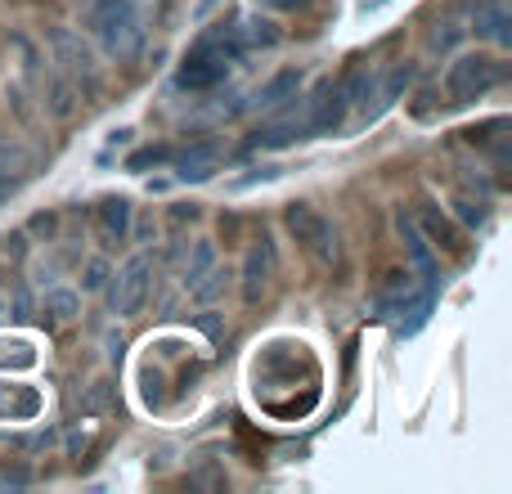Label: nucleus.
<instances>
[{"mask_svg": "<svg viewBox=\"0 0 512 494\" xmlns=\"http://www.w3.org/2000/svg\"><path fill=\"white\" fill-rule=\"evenodd\" d=\"M81 23L95 45L117 63H131L144 50V14L135 0H77Z\"/></svg>", "mask_w": 512, "mask_h": 494, "instance_id": "1", "label": "nucleus"}, {"mask_svg": "<svg viewBox=\"0 0 512 494\" xmlns=\"http://www.w3.org/2000/svg\"><path fill=\"white\" fill-rule=\"evenodd\" d=\"M243 54L239 36H234V27H216V32L198 36V45L189 50V59L180 63L176 72V86L180 90H212L221 86L225 77H230V63Z\"/></svg>", "mask_w": 512, "mask_h": 494, "instance_id": "2", "label": "nucleus"}, {"mask_svg": "<svg viewBox=\"0 0 512 494\" xmlns=\"http://www.w3.org/2000/svg\"><path fill=\"white\" fill-rule=\"evenodd\" d=\"M50 54L54 63H59V72L72 81V86L81 90V95H99V59L95 50H90V41L81 32H72V27H50Z\"/></svg>", "mask_w": 512, "mask_h": 494, "instance_id": "3", "label": "nucleus"}, {"mask_svg": "<svg viewBox=\"0 0 512 494\" xmlns=\"http://www.w3.org/2000/svg\"><path fill=\"white\" fill-rule=\"evenodd\" d=\"M499 81H504V63L495 54H459L445 72V95L450 104H472V99L490 95Z\"/></svg>", "mask_w": 512, "mask_h": 494, "instance_id": "4", "label": "nucleus"}, {"mask_svg": "<svg viewBox=\"0 0 512 494\" xmlns=\"http://www.w3.org/2000/svg\"><path fill=\"white\" fill-rule=\"evenodd\" d=\"M104 288H108V310H113L117 319L140 315L144 301H149V292H153V256L149 252H135L122 270L108 274Z\"/></svg>", "mask_w": 512, "mask_h": 494, "instance_id": "5", "label": "nucleus"}, {"mask_svg": "<svg viewBox=\"0 0 512 494\" xmlns=\"http://www.w3.org/2000/svg\"><path fill=\"white\" fill-rule=\"evenodd\" d=\"M283 221H288L292 239H297L301 247H306V252L315 256L319 265H333V261H337V230L324 221V216L315 212V207H306V203H292L288 212H283Z\"/></svg>", "mask_w": 512, "mask_h": 494, "instance_id": "6", "label": "nucleus"}, {"mask_svg": "<svg viewBox=\"0 0 512 494\" xmlns=\"http://www.w3.org/2000/svg\"><path fill=\"white\" fill-rule=\"evenodd\" d=\"M301 108H306V135L315 140V135H333V131H342V126H346V113H351L355 104L346 99L342 81H324V86H319Z\"/></svg>", "mask_w": 512, "mask_h": 494, "instance_id": "7", "label": "nucleus"}, {"mask_svg": "<svg viewBox=\"0 0 512 494\" xmlns=\"http://www.w3.org/2000/svg\"><path fill=\"white\" fill-rule=\"evenodd\" d=\"M396 234H400V243H405V252H409V265L418 270V279H423V288H432L436 292V283H441V270H436V252H432V239L423 234V225L414 221V216L400 207L396 212Z\"/></svg>", "mask_w": 512, "mask_h": 494, "instance_id": "8", "label": "nucleus"}, {"mask_svg": "<svg viewBox=\"0 0 512 494\" xmlns=\"http://www.w3.org/2000/svg\"><path fill=\"white\" fill-rule=\"evenodd\" d=\"M292 140H310L306 135V108H297V99H288V108H283L274 122L256 126L252 149H288Z\"/></svg>", "mask_w": 512, "mask_h": 494, "instance_id": "9", "label": "nucleus"}, {"mask_svg": "<svg viewBox=\"0 0 512 494\" xmlns=\"http://www.w3.org/2000/svg\"><path fill=\"white\" fill-rule=\"evenodd\" d=\"M270 279H274V243L261 239L256 247H248V256H243V270H239L243 301H248V306H256V301L270 292Z\"/></svg>", "mask_w": 512, "mask_h": 494, "instance_id": "10", "label": "nucleus"}, {"mask_svg": "<svg viewBox=\"0 0 512 494\" xmlns=\"http://www.w3.org/2000/svg\"><path fill=\"white\" fill-rule=\"evenodd\" d=\"M95 225H99V239H104L108 247L126 243L131 239V198H122V194L104 198V203L95 207Z\"/></svg>", "mask_w": 512, "mask_h": 494, "instance_id": "11", "label": "nucleus"}, {"mask_svg": "<svg viewBox=\"0 0 512 494\" xmlns=\"http://www.w3.org/2000/svg\"><path fill=\"white\" fill-rule=\"evenodd\" d=\"M477 36H486V41H495L499 50H508L512 45V9H508V0H481L477 5Z\"/></svg>", "mask_w": 512, "mask_h": 494, "instance_id": "12", "label": "nucleus"}, {"mask_svg": "<svg viewBox=\"0 0 512 494\" xmlns=\"http://www.w3.org/2000/svg\"><path fill=\"white\" fill-rule=\"evenodd\" d=\"M216 171H221V153L212 144H194V149H185L176 158V180H185V185H203Z\"/></svg>", "mask_w": 512, "mask_h": 494, "instance_id": "13", "label": "nucleus"}, {"mask_svg": "<svg viewBox=\"0 0 512 494\" xmlns=\"http://www.w3.org/2000/svg\"><path fill=\"white\" fill-rule=\"evenodd\" d=\"M301 81H306V77H301L297 68L274 72V77L252 95V108H261V113H274V108H283L288 99H297V95H301Z\"/></svg>", "mask_w": 512, "mask_h": 494, "instance_id": "14", "label": "nucleus"}, {"mask_svg": "<svg viewBox=\"0 0 512 494\" xmlns=\"http://www.w3.org/2000/svg\"><path fill=\"white\" fill-rule=\"evenodd\" d=\"M409 81H414V63H396V68L387 72V81H382V86H373V99H378V104L364 113V122H373V117L387 113V108L409 90Z\"/></svg>", "mask_w": 512, "mask_h": 494, "instance_id": "15", "label": "nucleus"}, {"mask_svg": "<svg viewBox=\"0 0 512 494\" xmlns=\"http://www.w3.org/2000/svg\"><path fill=\"white\" fill-rule=\"evenodd\" d=\"M234 36H239L243 50H274L279 45V23L274 18H261V14H248L239 18V27H234Z\"/></svg>", "mask_w": 512, "mask_h": 494, "instance_id": "16", "label": "nucleus"}, {"mask_svg": "<svg viewBox=\"0 0 512 494\" xmlns=\"http://www.w3.org/2000/svg\"><path fill=\"white\" fill-rule=\"evenodd\" d=\"M216 265V243L212 239H198L194 247H189V261H185V270H180V279H185V288H194L198 279H203L207 270Z\"/></svg>", "mask_w": 512, "mask_h": 494, "instance_id": "17", "label": "nucleus"}, {"mask_svg": "<svg viewBox=\"0 0 512 494\" xmlns=\"http://www.w3.org/2000/svg\"><path fill=\"white\" fill-rule=\"evenodd\" d=\"M45 315H50V324H68L81 315V297L72 288H50L45 292Z\"/></svg>", "mask_w": 512, "mask_h": 494, "instance_id": "18", "label": "nucleus"}, {"mask_svg": "<svg viewBox=\"0 0 512 494\" xmlns=\"http://www.w3.org/2000/svg\"><path fill=\"white\" fill-rule=\"evenodd\" d=\"M230 279H234V274L225 270V265H212V270H207L203 279H198L189 292H194V301H198V306H212L216 297H225V288H230Z\"/></svg>", "mask_w": 512, "mask_h": 494, "instance_id": "19", "label": "nucleus"}, {"mask_svg": "<svg viewBox=\"0 0 512 494\" xmlns=\"http://www.w3.org/2000/svg\"><path fill=\"white\" fill-rule=\"evenodd\" d=\"M5 306H9V310H14V319H23V324H27V319H32V315H36V301H32V288H27V283H23V279H14V283H9V292H5Z\"/></svg>", "mask_w": 512, "mask_h": 494, "instance_id": "20", "label": "nucleus"}, {"mask_svg": "<svg viewBox=\"0 0 512 494\" xmlns=\"http://www.w3.org/2000/svg\"><path fill=\"white\" fill-rule=\"evenodd\" d=\"M72 108H77L72 104V81L63 77V72H54L50 77V113L54 117H72Z\"/></svg>", "mask_w": 512, "mask_h": 494, "instance_id": "21", "label": "nucleus"}, {"mask_svg": "<svg viewBox=\"0 0 512 494\" xmlns=\"http://www.w3.org/2000/svg\"><path fill=\"white\" fill-rule=\"evenodd\" d=\"M454 216H459L468 230H481V225L490 221V212H486V203H472V198H454Z\"/></svg>", "mask_w": 512, "mask_h": 494, "instance_id": "22", "label": "nucleus"}, {"mask_svg": "<svg viewBox=\"0 0 512 494\" xmlns=\"http://www.w3.org/2000/svg\"><path fill=\"white\" fill-rule=\"evenodd\" d=\"M104 283H108V261H104V256H90L86 270H81V288H86V292H99Z\"/></svg>", "mask_w": 512, "mask_h": 494, "instance_id": "23", "label": "nucleus"}, {"mask_svg": "<svg viewBox=\"0 0 512 494\" xmlns=\"http://www.w3.org/2000/svg\"><path fill=\"white\" fill-rule=\"evenodd\" d=\"M427 234H432V239H441V247H459V230H454L450 221H445V216H436V212H427Z\"/></svg>", "mask_w": 512, "mask_h": 494, "instance_id": "24", "label": "nucleus"}, {"mask_svg": "<svg viewBox=\"0 0 512 494\" xmlns=\"http://www.w3.org/2000/svg\"><path fill=\"white\" fill-rule=\"evenodd\" d=\"M162 158H167V153H162V149H140V153H135V158H131V171H140V167H158Z\"/></svg>", "mask_w": 512, "mask_h": 494, "instance_id": "25", "label": "nucleus"}, {"mask_svg": "<svg viewBox=\"0 0 512 494\" xmlns=\"http://www.w3.org/2000/svg\"><path fill=\"white\" fill-rule=\"evenodd\" d=\"M104 405H108V382H95V391H90V400H86V414H99Z\"/></svg>", "mask_w": 512, "mask_h": 494, "instance_id": "26", "label": "nucleus"}, {"mask_svg": "<svg viewBox=\"0 0 512 494\" xmlns=\"http://www.w3.org/2000/svg\"><path fill=\"white\" fill-rule=\"evenodd\" d=\"M454 41H459V27H454V23H445V32H436V36H432L436 50H450Z\"/></svg>", "mask_w": 512, "mask_h": 494, "instance_id": "27", "label": "nucleus"}, {"mask_svg": "<svg viewBox=\"0 0 512 494\" xmlns=\"http://www.w3.org/2000/svg\"><path fill=\"white\" fill-rule=\"evenodd\" d=\"M270 9H283V14H297V9H310V0H261Z\"/></svg>", "mask_w": 512, "mask_h": 494, "instance_id": "28", "label": "nucleus"}, {"mask_svg": "<svg viewBox=\"0 0 512 494\" xmlns=\"http://www.w3.org/2000/svg\"><path fill=\"white\" fill-rule=\"evenodd\" d=\"M32 230H36V234H45V239H50V234H54V221H50V216H36V221H32Z\"/></svg>", "mask_w": 512, "mask_h": 494, "instance_id": "29", "label": "nucleus"}, {"mask_svg": "<svg viewBox=\"0 0 512 494\" xmlns=\"http://www.w3.org/2000/svg\"><path fill=\"white\" fill-rule=\"evenodd\" d=\"M176 221H198V207H176Z\"/></svg>", "mask_w": 512, "mask_h": 494, "instance_id": "30", "label": "nucleus"}, {"mask_svg": "<svg viewBox=\"0 0 512 494\" xmlns=\"http://www.w3.org/2000/svg\"><path fill=\"white\" fill-rule=\"evenodd\" d=\"M382 5H391V0H369V5H364V9H369V14H373V9H382Z\"/></svg>", "mask_w": 512, "mask_h": 494, "instance_id": "31", "label": "nucleus"}, {"mask_svg": "<svg viewBox=\"0 0 512 494\" xmlns=\"http://www.w3.org/2000/svg\"><path fill=\"white\" fill-rule=\"evenodd\" d=\"M9 189H14V185H5V171H0V198H5V194H9Z\"/></svg>", "mask_w": 512, "mask_h": 494, "instance_id": "32", "label": "nucleus"}, {"mask_svg": "<svg viewBox=\"0 0 512 494\" xmlns=\"http://www.w3.org/2000/svg\"><path fill=\"white\" fill-rule=\"evenodd\" d=\"M9 315V306H5V292H0V319H5Z\"/></svg>", "mask_w": 512, "mask_h": 494, "instance_id": "33", "label": "nucleus"}]
</instances>
